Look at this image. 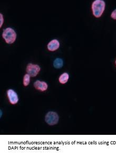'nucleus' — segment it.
<instances>
[{
	"mask_svg": "<svg viewBox=\"0 0 116 156\" xmlns=\"http://www.w3.org/2000/svg\"><path fill=\"white\" fill-rule=\"evenodd\" d=\"M41 70L40 66L38 65H34L33 64H29L26 67V72L30 75L31 77L36 76Z\"/></svg>",
	"mask_w": 116,
	"mask_h": 156,
	"instance_id": "obj_4",
	"label": "nucleus"
},
{
	"mask_svg": "<svg viewBox=\"0 0 116 156\" xmlns=\"http://www.w3.org/2000/svg\"><path fill=\"white\" fill-rule=\"evenodd\" d=\"M7 95L10 103L12 104H16L19 101V98L16 92L12 89H10L7 91Z\"/></svg>",
	"mask_w": 116,
	"mask_h": 156,
	"instance_id": "obj_5",
	"label": "nucleus"
},
{
	"mask_svg": "<svg viewBox=\"0 0 116 156\" xmlns=\"http://www.w3.org/2000/svg\"><path fill=\"white\" fill-rule=\"evenodd\" d=\"M106 8V3L104 0H94L91 5V10L94 16L99 18L102 16Z\"/></svg>",
	"mask_w": 116,
	"mask_h": 156,
	"instance_id": "obj_1",
	"label": "nucleus"
},
{
	"mask_svg": "<svg viewBox=\"0 0 116 156\" xmlns=\"http://www.w3.org/2000/svg\"><path fill=\"white\" fill-rule=\"evenodd\" d=\"M0 27L1 28L2 26V25L4 23V18H3V16L2 13H0Z\"/></svg>",
	"mask_w": 116,
	"mask_h": 156,
	"instance_id": "obj_12",
	"label": "nucleus"
},
{
	"mask_svg": "<svg viewBox=\"0 0 116 156\" xmlns=\"http://www.w3.org/2000/svg\"><path fill=\"white\" fill-rule=\"evenodd\" d=\"M30 75L28 74H26L24 75V78H23V85L24 86H28L30 82Z\"/></svg>",
	"mask_w": 116,
	"mask_h": 156,
	"instance_id": "obj_10",
	"label": "nucleus"
},
{
	"mask_svg": "<svg viewBox=\"0 0 116 156\" xmlns=\"http://www.w3.org/2000/svg\"></svg>",
	"mask_w": 116,
	"mask_h": 156,
	"instance_id": "obj_13",
	"label": "nucleus"
},
{
	"mask_svg": "<svg viewBox=\"0 0 116 156\" xmlns=\"http://www.w3.org/2000/svg\"><path fill=\"white\" fill-rule=\"evenodd\" d=\"M60 47V42L57 39H53L49 42L47 48L50 51H54Z\"/></svg>",
	"mask_w": 116,
	"mask_h": 156,
	"instance_id": "obj_6",
	"label": "nucleus"
},
{
	"mask_svg": "<svg viewBox=\"0 0 116 156\" xmlns=\"http://www.w3.org/2000/svg\"><path fill=\"white\" fill-rule=\"evenodd\" d=\"M33 85H34V87L36 88V90H38L42 92L46 90L48 87V84L46 82L39 80L35 82Z\"/></svg>",
	"mask_w": 116,
	"mask_h": 156,
	"instance_id": "obj_7",
	"label": "nucleus"
},
{
	"mask_svg": "<svg viewBox=\"0 0 116 156\" xmlns=\"http://www.w3.org/2000/svg\"><path fill=\"white\" fill-rule=\"evenodd\" d=\"M110 16H111V18L112 19L116 20V9H114V10L111 12Z\"/></svg>",
	"mask_w": 116,
	"mask_h": 156,
	"instance_id": "obj_11",
	"label": "nucleus"
},
{
	"mask_svg": "<svg viewBox=\"0 0 116 156\" xmlns=\"http://www.w3.org/2000/svg\"><path fill=\"white\" fill-rule=\"evenodd\" d=\"M63 65V61L61 58H56L53 62V66L56 68H60Z\"/></svg>",
	"mask_w": 116,
	"mask_h": 156,
	"instance_id": "obj_9",
	"label": "nucleus"
},
{
	"mask_svg": "<svg viewBox=\"0 0 116 156\" xmlns=\"http://www.w3.org/2000/svg\"><path fill=\"white\" fill-rule=\"evenodd\" d=\"M69 78V75L67 73H64L63 74L60 75L59 78V82L61 84H64L67 83Z\"/></svg>",
	"mask_w": 116,
	"mask_h": 156,
	"instance_id": "obj_8",
	"label": "nucleus"
},
{
	"mask_svg": "<svg viewBox=\"0 0 116 156\" xmlns=\"http://www.w3.org/2000/svg\"><path fill=\"white\" fill-rule=\"evenodd\" d=\"M59 115L56 112H49L46 115L45 121L47 123V124L50 126H53L58 123L59 121Z\"/></svg>",
	"mask_w": 116,
	"mask_h": 156,
	"instance_id": "obj_3",
	"label": "nucleus"
},
{
	"mask_svg": "<svg viewBox=\"0 0 116 156\" xmlns=\"http://www.w3.org/2000/svg\"><path fill=\"white\" fill-rule=\"evenodd\" d=\"M2 37L7 44H12L16 40V33L12 28H6L3 32Z\"/></svg>",
	"mask_w": 116,
	"mask_h": 156,
	"instance_id": "obj_2",
	"label": "nucleus"
}]
</instances>
